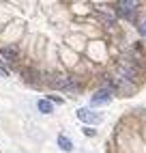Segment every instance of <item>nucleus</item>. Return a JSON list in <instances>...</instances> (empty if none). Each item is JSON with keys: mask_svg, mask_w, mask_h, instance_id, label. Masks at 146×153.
<instances>
[{"mask_svg": "<svg viewBox=\"0 0 146 153\" xmlns=\"http://www.w3.org/2000/svg\"><path fill=\"white\" fill-rule=\"evenodd\" d=\"M140 2H135V0H120V2H116V11L125 17L129 19V22H133L135 19V11H138Z\"/></svg>", "mask_w": 146, "mask_h": 153, "instance_id": "nucleus-3", "label": "nucleus"}, {"mask_svg": "<svg viewBox=\"0 0 146 153\" xmlns=\"http://www.w3.org/2000/svg\"><path fill=\"white\" fill-rule=\"evenodd\" d=\"M0 76H2V78H9V71H7V67H2V65H0Z\"/></svg>", "mask_w": 146, "mask_h": 153, "instance_id": "nucleus-12", "label": "nucleus"}, {"mask_svg": "<svg viewBox=\"0 0 146 153\" xmlns=\"http://www.w3.org/2000/svg\"><path fill=\"white\" fill-rule=\"evenodd\" d=\"M45 82H47L52 88L67 91V93H75V91H80V84L73 80V76H67V74H49V76L45 78Z\"/></svg>", "mask_w": 146, "mask_h": 153, "instance_id": "nucleus-1", "label": "nucleus"}, {"mask_svg": "<svg viewBox=\"0 0 146 153\" xmlns=\"http://www.w3.org/2000/svg\"><path fill=\"white\" fill-rule=\"evenodd\" d=\"M45 99H49L52 104H62V97H56V95H49V97H45Z\"/></svg>", "mask_w": 146, "mask_h": 153, "instance_id": "nucleus-9", "label": "nucleus"}, {"mask_svg": "<svg viewBox=\"0 0 146 153\" xmlns=\"http://www.w3.org/2000/svg\"><path fill=\"white\" fill-rule=\"evenodd\" d=\"M77 119L82 121V123H88V125H99L103 121V117L99 114V112H92L88 108H80L77 110Z\"/></svg>", "mask_w": 146, "mask_h": 153, "instance_id": "nucleus-4", "label": "nucleus"}, {"mask_svg": "<svg viewBox=\"0 0 146 153\" xmlns=\"http://www.w3.org/2000/svg\"><path fill=\"white\" fill-rule=\"evenodd\" d=\"M58 147H60V151L71 153V151H73V142H71V138H69V136L60 134V136H58Z\"/></svg>", "mask_w": 146, "mask_h": 153, "instance_id": "nucleus-8", "label": "nucleus"}, {"mask_svg": "<svg viewBox=\"0 0 146 153\" xmlns=\"http://www.w3.org/2000/svg\"><path fill=\"white\" fill-rule=\"evenodd\" d=\"M0 58H2L4 63L15 65V63H17V58H19V52H17V48H15V45H2V48H0Z\"/></svg>", "mask_w": 146, "mask_h": 153, "instance_id": "nucleus-6", "label": "nucleus"}, {"mask_svg": "<svg viewBox=\"0 0 146 153\" xmlns=\"http://www.w3.org/2000/svg\"><path fill=\"white\" fill-rule=\"evenodd\" d=\"M84 134H86V136H95L97 131H95V129H90V127H84Z\"/></svg>", "mask_w": 146, "mask_h": 153, "instance_id": "nucleus-11", "label": "nucleus"}, {"mask_svg": "<svg viewBox=\"0 0 146 153\" xmlns=\"http://www.w3.org/2000/svg\"><path fill=\"white\" fill-rule=\"evenodd\" d=\"M138 30H140V35H142V37H146V19H144V22H142L140 26H138Z\"/></svg>", "mask_w": 146, "mask_h": 153, "instance_id": "nucleus-10", "label": "nucleus"}, {"mask_svg": "<svg viewBox=\"0 0 146 153\" xmlns=\"http://www.w3.org/2000/svg\"><path fill=\"white\" fill-rule=\"evenodd\" d=\"M37 108H39L41 114H52V112H54V104H52L49 99H39L37 101Z\"/></svg>", "mask_w": 146, "mask_h": 153, "instance_id": "nucleus-7", "label": "nucleus"}, {"mask_svg": "<svg viewBox=\"0 0 146 153\" xmlns=\"http://www.w3.org/2000/svg\"><path fill=\"white\" fill-rule=\"evenodd\" d=\"M112 97H114V91L103 86V88H99L97 93L90 97V104H92V106H103V104H110Z\"/></svg>", "mask_w": 146, "mask_h": 153, "instance_id": "nucleus-5", "label": "nucleus"}, {"mask_svg": "<svg viewBox=\"0 0 146 153\" xmlns=\"http://www.w3.org/2000/svg\"><path fill=\"white\" fill-rule=\"evenodd\" d=\"M116 69H118V78L127 80V82H138V80L142 78L140 67L135 65L131 58H120L118 65H116Z\"/></svg>", "mask_w": 146, "mask_h": 153, "instance_id": "nucleus-2", "label": "nucleus"}]
</instances>
